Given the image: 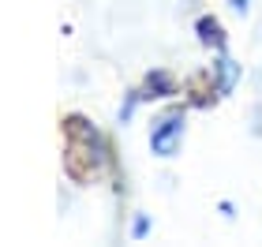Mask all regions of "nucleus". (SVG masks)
<instances>
[{
  "label": "nucleus",
  "instance_id": "nucleus-5",
  "mask_svg": "<svg viewBox=\"0 0 262 247\" xmlns=\"http://www.w3.org/2000/svg\"><path fill=\"white\" fill-rule=\"evenodd\" d=\"M217 75H221V94H229L236 86V64L229 60V56H221V60H217Z\"/></svg>",
  "mask_w": 262,
  "mask_h": 247
},
{
  "label": "nucleus",
  "instance_id": "nucleus-2",
  "mask_svg": "<svg viewBox=\"0 0 262 247\" xmlns=\"http://www.w3.org/2000/svg\"><path fill=\"white\" fill-rule=\"evenodd\" d=\"M180 139H184V116L180 113H169V116H161V120H158V127H154L150 146H154V154L172 158L176 146H180Z\"/></svg>",
  "mask_w": 262,
  "mask_h": 247
},
{
  "label": "nucleus",
  "instance_id": "nucleus-1",
  "mask_svg": "<svg viewBox=\"0 0 262 247\" xmlns=\"http://www.w3.org/2000/svg\"><path fill=\"white\" fill-rule=\"evenodd\" d=\"M64 135H68V158H64L68 176H71V180H79V184L94 180L98 169H101V161H105V150H101L98 131H94L82 116H68Z\"/></svg>",
  "mask_w": 262,
  "mask_h": 247
},
{
  "label": "nucleus",
  "instance_id": "nucleus-4",
  "mask_svg": "<svg viewBox=\"0 0 262 247\" xmlns=\"http://www.w3.org/2000/svg\"><path fill=\"white\" fill-rule=\"evenodd\" d=\"M172 90H176V82L165 75V72H154L146 79V98H165V94H172Z\"/></svg>",
  "mask_w": 262,
  "mask_h": 247
},
{
  "label": "nucleus",
  "instance_id": "nucleus-3",
  "mask_svg": "<svg viewBox=\"0 0 262 247\" xmlns=\"http://www.w3.org/2000/svg\"><path fill=\"white\" fill-rule=\"evenodd\" d=\"M199 34H202V41H206V45L225 49V34H221V23L217 19H199Z\"/></svg>",
  "mask_w": 262,
  "mask_h": 247
},
{
  "label": "nucleus",
  "instance_id": "nucleus-6",
  "mask_svg": "<svg viewBox=\"0 0 262 247\" xmlns=\"http://www.w3.org/2000/svg\"><path fill=\"white\" fill-rule=\"evenodd\" d=\"M229 4H232L236 11H244V8H247V0H229Z\"/></svg>",
  "mask_w": 262,
  "mask_h": 247
}]
</instances>
